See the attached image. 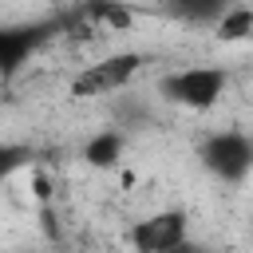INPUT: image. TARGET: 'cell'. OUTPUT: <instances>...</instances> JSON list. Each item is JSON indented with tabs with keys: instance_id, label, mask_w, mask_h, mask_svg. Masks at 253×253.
Returning <instances> with one entry per match:
<instances>
[{
	"instance_id": "obj_1",
	"label": "cell",
	"mask_w": 253,
	"mask_h": 253,
	"mask_svg": "<svg viewBox=\"0 0 253 253\" xmlns=\"http://www.w3.org/2000/svg\"><path fill=\"white\" fill-rule=\"evenodd\" d=\"M158 87L174 107L206 115L221 103V95L229 87V75H225V67H213V63H182V67L166 71Z\"/></svg>"
},
{
	"instance_id": "obj_2",
	"label": "cell",
	"mask_w": 253,
	"mask_h": 253,
	"mask_svg": "<svg viewBox=\"0 0 253 253\" xmlns=\"http://www.w3.org/2000/svg\"><path fill=\"white\" fill-rule=\"evenodd\" d=\"M123 241L134 253H170L190 241V213L178 206H158V210L134 217L123 233Z\"/></svg>"
},
{
	"instance_id": "obj_3",
	"label": "cell",
	"mask_w": 253,
	"mask_h": 253,
	"mask_svg": "<svg viewBox=\"0 0 253 253\" xmlns=\"http://www.w3.org/2000/svg\"><path fill=\"white\" fill-rule=\"evenodd\" d=\"M198 158H202V166H206L213 178H221V182H241V178L253 170V142H249L241 130H233V126H229V130H213V134H206Z\"/></svg>"
},
{
	"instance_id": "obj_4",
	"label": "cell",
	"mask_w": 253,
	"mask_h": 253,
	"mask_svg": "<svg viewBox=\"0 0 253 253\" xmlns=\"http://www.w3.org/2000/svg\"><path fill=\"white\" fill-rule=\"evenodd\" d=\"M83 158L95 166V170H115L123 162V134L119 130H95L83 146Z\"/></svg>"
},
{
	"instance_id": "obj_5",
	"label": "cell",
	"mask_w": 253,
	"mask_h": 253,
	"mask_svg": "<svg viewBox=\"0 0 253 253\" xmlns=\"http://www.w3.org/2000/svg\"><path fill=\"white\" fill-rule=\"evenodd\" d=\"M213 28H217L221 43H237V40L253 36V8H245V4H233V8H225V16H221Z\"/></svg>"
},
{
	"instance_id": "obj_6",
	"label": "cell",
	"mask_w": 253,
	"mask_h": 253,
	"mask_svg": "<svg viewBox=\"0 0 253 253\" xmlns=\"http://www.w3.org/2000/svg\"><path fill=\"white\" fill-rule=\"evenodd\" d=\"M170 253H210V249H206L202 241H194V237H190L186 245H178V249H170Z\"/></svg>"
}]
</instances>
